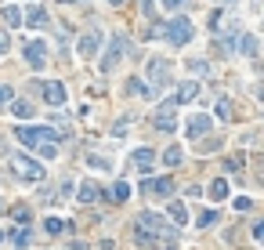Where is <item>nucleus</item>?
<instances>
[{
    "label": "nucleus",
    "instance_id": "c9c22d12",
    "mask_svg": "<svg viewBox=\"0 0 264 250\" xmlns=\"http://www.w3.org/2000/svg\"><path fill=\"white\" fill-rule=\"evenodd\" d=\"M160 4H163V8H181L184 0H160Z\"/></svg>",
    "mask_w": 264,
    "mask_h": 250
},
{
    "label": "nucleus",
    "instance_id": "f3484780",
    "mask_svg": "<svg viewBox=\"0 0 264 250\" xmlns=\"http://www.w3.org/2000/svg\"><path fill=\"white\" fill-rule=\"evenodd\" d=\"M167 214H170V221H174V225H184V221H188V211H184V203H177V199L167 207Z\"/></svg>",
    "mask_w": 264,
    "mask_h": 250
},
{
    "label": "nucleus",
    "instance_id": "2eb2a0df",
    "mask_svg": "<svg viewBox=\"0 0 264 250\" xmlns=\"http://www.w3.org/2000/svg\"><path fill=\"white\" fill-rule=\"evenodd\" d=\"M199 95V83L196 80H188V83H181V87H177V98H174V105H184V102H192Z\"/></svg>",
    "mask_w": 264,
    "mask_h": 250
},
{
    "label": "nucleus",
    "instance_id": "5701e85b",
    "mask_svg": "<svg viewBox=\"0 0 264 250\" xmlns=\"http://www.w3.org/2000/svg\"><path fill=\"white\" fill-rule=\"evenodd\" d=\"M127 196H130V185H127V181H116V189H112V199H116V203H123Z\"/></svg>",
    "mask_w": 264,
    "mask_h": 250
},
{
    "label": "nucleus",
    "instance_id": "4c0bfd02",
    "mask_svg": "<svg viewBox=\"0 0 264 250\" xmlns=\"http://www.w3.org/2000/svg\"><path fill=\"white\" fill-rule=\"evenodd\" d=\"M224 4H239V0H224Z\"/></svg>",
    "mask_w": 264,
    "mask_h": 250
},
{
    "label": "nucleus",
    "instance_id": "20e7f679",
    "mask_svg": "<svg viewBox=\"0 0 264 250\" xmlns=\"http://www.w3.org/2000/svg\"><path fill=\"white\" fill-rule=\"evenodd\" d=\"M22 55H25V62L33 69H44V62H47V40H25Z\"/></svg>",
    "mask_w": 264,
    "mask_h": 250
},
{
    "label": "nucleus",
    "instance_id": "c756f323",
    "mask_svg": "<svg viewBox=\"0 0 264 250\" xmlns=\"http://www.w3.org/2000/svg\"><path fill=\"white\" fill-rule=\"evenodd\" d=\"M44 229H47V236H55V232H62V221H58V218H47Z\"/></svg>",
    "mask_w": 264,
    "mask_h": 250
},
{
    "label": "nucleus",
    "instance_id": "6e6552de",
    "mask_svg": "<svg viewBox=\"0 0 264 250\" xmlns=\"http://www.w3.org/2000/svg\"><path fill=\"white\" fill-rule=\"evenodd\" d=\"M152 123H156V131H167V134H170V131L177 127V120H174V98H170L167 105H160V109H156Z\"/></svg>",
    "mask_w": 264,
    "mask_h": 250
},
{
    "label": "nucleus",
    "instance_id": "473e14b6",
    "mask_svg": "<svg viewBox=\"0 0 264 250\" xmlns=\"http://www.w3.org/2000/svg\"><path fill=\"white\" fill-rule=\"evenodd\" d=\"M253 239H257V243H264V218L253 225Z\"/></svg>",
    "mask_w": 264,
    "mask_h": 250
},
{
    "label": "nucleus",
    "instance_id": "cd10ccee",
    "mask_svg": "<svg viewBox=\"0 0 264 250\" xmlns=\"http://www.w3.org/2000/svg\"><path fill=\"white\" fill-rule=\"evenodd\" d=\"M15 221H18L22 229L29 225V211H25V207H15Z\"/></svg>",
    "mask_w": 264,
    "mask_h": 250
},
{
    "label": "nucleus",
    "instance_id": "b1692460",
    "mask_svg": "<svg viewBox=\"0 0 264 250\" xmlns=\"http://www.w3.org/2000/svg\"><path fill=\"white\" fill-rule=\"evenodd\" d=\"M214 221H217V211H206V214H199V221H196V225H199V229H210Z\"/></svg>",
    "mask_w": 264,
    "mask_h": 250
},
{
    "label": "nucleus",
    "instance_id": "a211bd4d",
    "mask_svg": "<svg viewBox=\"0 0 264 250\" xmlns=\"http://www.w3.org/2000/svg\"><path fill=\"white\" fill-rule=\"evenodd\" d=\"M25 22H29L33 29H40V26H47V15H44V8H29V11H25Z\"/></svg>",
    "mask_w": 264,
    "mask_h": 250
},
{
    "label": "nucleus",
    "instance_id": "f257e3e1",
    "mask_svg": "<svg viewBox=\"0 0 264 250\" xmlns=\"http://www.w3.org/2000/svg\"><path fill=\"white\" fill-rule=\"evenodd\" d=\"M15 134H18L22 145L36 149V156H44V160H55L58 156V145H55L51 127H15Z\"/></svg>",
    "mask_w": 264,
    "mask_h": 250
},
{
    "label": "nucleus",
    "instance_id": "bb28decb",
    "mask_svg": "<svg viewBox=\"0 0 264 250\" xmlns=\"http://www.w3.org/2000/svg\"><path fill=\"white\" fill-rule=\"evenodd\" d=\"M11 239H15V246H29V232H25V229L11 232Z\"/></svg>",
    "mask_w": 264,
    "mask_h": 250
},
{
    "label": "nucleus",
    "instance_id": "7ed1b4c3",
    "mask_svg": "<svg viewBox=\"0 0 264 250\" xmlns=\"http://www.w3.org/2000/svg\"><path fill=\"white\" fill-rule=\"evenodd\" d=\"M15 174L22 181H33V185H40L44 181V167L36 163L33 156H15Z\"/></svg>",
    "mask_w": 264,
    "mask_h": 250
},
{
    "label": "nucleus",
    "instance_id": "a878e982",
    "mask_svg": "<svg viewBox=\"0 0 264 250\" xmlns=\"http://www.w3.org/2000/svg\"><path fill=\"white\" fill-rule=\"evenodd\" d=\"M217 116H221V120H228V116H232V102H228V98H221V102H217Z\"/></svg>",
    "mask_w": 264,
    "mask_h": 250
},
{
    "label": "nucleus",
    "instance_id": "7c9ffc66",
    "mask_svg": "<svg viewBox=\"0 0 264 250\" xmlns=\"http://www.w3.org/2000/svg\"><path fill=\"white\" fill-rule=\"evenodd\" d=\"M87 163H91V167H94V171H109V160H101V156H91V160H87Z\"/></svg>",
    "mask_w": 264,
    "mask_h": 250
},
{
    "label": "nucleus",
    "instance_id": "4be33fe9",
    "mask_svg": "<svg viewBox=\"0 0 264 250\" xmlns=\"http://www.w3.org/2000/svg\"><path fill=\"white\" fill-rule=\"evenodd\" d=\"M11 112H15L18 120H29V116H33V105H29V102H15V105H11Z\"/></svg>",
    "mask_w": 264,
    "mask_h": 250
},
{
    "label": "nucleus",
    "instance_id": "423d86ee",
    "mask_svg": "<svg viewBox=\"0 0 264 250\" xmlns=\"http://www.w3.org/2000/svg\"><path fill=\"white\" fill-rule=\"evenodd\" d=\"M123 51H127V36H112V44H109V51H105V58H101V73L116 69V62L123 58Z\"/></svg>",
    "mask_w": 264,
    "mask_h": 250
},
{
    "label": "nucleus",
    "instance_id": "1a4fd4ad",
    "mask_svg": "<svg viewBox=\"0 0 264 250\" xmlns=\"http://www.w3.org/2000/svg\"><path fill=\"white\" fill-rule=\"evenodd\" d=\"M141 189H145L148 196H160V199H170V196H174V181H170V178H148Z\"/></svg>",
    "mask_w": 264,
    "mask_h": 250
},
{
    "label": "nucleus",
    "instance_id": "0eeeda50",
    "mask_svg": "<svg viewBox=\"0 0 264 250\" xmlns=\"http://www.w3.org/2000/svg\"><path fill=\"white\" fill-rule=\"evenodd\" d=\"M138 229H145L148 236H163V232H167V221H163V214H156V211H145V214H138Z\"/></svg>",
    "mask_w": 264,
    "mask_h": 250
},
{
    "label": "nucleus",
    "instance_id": "f704fd0d",
    "mask_svg": "<svg viewBox=\"0 0 264 250\" xmlns=\"http://www.w3.org/2000/svg\"><path fill=\"white\" fill-rule=\"evenodd\" d=\"M141 8H145L148 18H152V15H156V0H141Z\"/></svg>",
    "mask_w": 264,
    "mask_h": 250
},
{
    "label": "nucleus",
    "instance_id": "412c9836",
    "mask_svg": "<svg viewBox=\"0 0 264 250\" xmlns=\"http://www.w3.org/2000/svg\"><path fill=\"white\" fill-rule=\"evenodd\" d=\"M224 196H228V181L217 178V181L210 185V199H224Z\"/></svg>",
    "mask_w": 264,
    "mask_h": 250
},
{
    "label": "nucleus",
    "instance_id": "39448f33",
    "mask_svg": "<svg viewBox=\"0 0 264 250\" xmlns=\"http://www.w3.org/2000/svg\"><path fill=\"white\" fill-rule=\"evenodd\" d=\"M148 80H152V91L167 87V80H170V62H167V58H148Z\"/></svg>",
    "mask_w": 264,
    "mask_h": 250
},
{
    "label": "nucleus",
    "instance_id": "c85d7f7f",
    "mask_svg": "<svg viewBox=\"0 0 264 250\" xmlns=\"http://www.w3.org/2000/svg\"><path fill=\"white\" fill-rule=\"evenodd\" d=\"M11 98H15V91L8 87V83H0V105H8Z\"/></svg>",
    "mask_w": 264,
    "mask_h": 250
},
{
    "label": "nucleus",
    "instance_id": "f8f14e48",
    "mask_svg": "<svg viewBox=\"0 0 264 250\" xmlns=\"http://www.w3.org/2000/svg\"><path fill=\"white\" fill-rule=\"evenodd\" d=\"M44 102H47V105H62V102H65V87H62L58 80H55V83H44Z\"/></svg>",
    "mask_w": 264,
    "mask_h": 250
},
{
    "label": "nucleus",
    "instance_id": "aec40b11",
    "mask_svg": "<svg viewBox=\"0 0 264 250\" xmlns=\"http://www.w3.org/2000/svg\"><path fill=\"white\" fill-rule=\"evenodd\" d=\"M76 196H80V203H94V199H98V196H101V192H98V189H94V185H91V181H84V185H80V192H76Z\"/></svg>",
    "mask_w": 264,
    "mask_h": 250
},
{
    "label": "nucleus",
    "instance_id": "ddd939ff",
    "mask_svg": "<svg viewBox=\"0 0 264 250\" xmlns=\"http://www.w3.org/2000/svg\"><path fill=\"white\" fill-rule=\"evenodd\" d=\"M152 163H156V152L152 149H134V167H138V171H152Z\"/></svg>",
    "mask_w": 264,
    "mask_h": 250
},
{
    "label": "nucleus",
    "instance_id": "2f4dec72",
    "mask_svg": "<svg viewBox=\"0 0 264 250\" xmlns=\"http://www.w3.org/2000/svg\"><path fill=\"white\" fill-rule=\"evenodd\" d=\"M8 48H11V36H8L4 29H0V55H8Z\"/></svg>",
    "mask_w": 264,
    "mask_h": 250
},
{
    "label": "nucleus",
    "instance_id": "4468645a",
    "mask_svg": "<svg viewBox=\"0 0 264 250\" xmlns=\"http://www.w3.org/2000/svg\"><path fill=\"white\" fill-rule=\"evenodd\" d=\"M0 18H4V26H11V29H18L22 26V8H15V4H4V8H0Z\"/></svg>",
    "mask_w": 264,
    "mask_h": 250
},
{
    "label": "nucleus",
    "instance_id": "dca6fc26",
    "mask_svg": "<svg viewBox=\"0 0 264 250\" xmlns=\"http://www.w3.org/2000/svg\"><path fill=\"white\" fill-rule=\"evenodd\" d=\"M235 51H243V55H257V36L243 33V36L235 40Z\"/></svg>",
    "mask_w": 264,
    "mask_h": 250
},
{
    "label": "nucleus",
    "instance_id": "9b49d317",
    "mask_svg": "<svg viewBox=\"0 0 264 250\" xmlns=\"http://www.w3.org/2000/svg\"><path fill=\"white\" fill-rule=\"evenodd\" d=\"M184 127H188V138H192V142H196V138H203V134L210 131V116H206V112H196L192 120H188V123H184Z\"/></svg>",
    "mask_w": 264,
    "mask_h": 250
},
{
    "label": "nucleus",
    "instance_id": "393cba45",
    "mask_svg": "<svg viewBox=\"0 0 264 250\" xmlns=\"http://www.w3.org/2000/svg\"><path fill=\"white\" fill-rule=\"evenodd\" d=\"M130 91H134V95H141V98H152V91H148L141 80H130Z\"/></svg>",
    "mask_w": 264,
    "mask_h": 250
},
{
    "label": "nucleus",
    "instance_id": "58836bf2",
    "mask_svg": "<svg viewBox=\"0 0 264 250\" xmlns=\"http://www.w3.org/2000/svg\"><path fill=\"white\" fill-rule=\"evenodd\" d=\"M58 4H72V0H58Z\"/></svg>",
    "mask_w": 264,
    "mask_h": 250
},
{
    "label": "nucleus",
    "instance_id": "72a5a7b5",
    "mask_svg": "<svg viewBox=\"0 0 264 250\" xmlns=\"http://www.w3.org/2000/svg\"><path fill=\"white\" fill-rule=\"evenodd\" d=\"M250 207H253V199H246V196L235 199V211H250Z\"/></svg>",
    "mask_w": 264,
    "mask_h": 250
},
{
    "label": "nucleus",
    "instance_id": "6ab92c4d",
    "mask_svg": "<svg viewBox=\"0 0 264 250\" xmlns=\"http://www.w3.org/2000/svg\"><path fill=\"white\" fill-rule=\"evenodd\" d=\"M181 160H184V152H181V145H170V149L163 152V163H167V167H177Z\"/></svg>",
    "mask_w": 264,
    "mask_h": 250
},
{
    "label": "nucleus",
    "instance_id": "9d476101",
    "mask_svg": "<svg viewBox=\"0 0 264 250\" xmlns=\"http://www.w3.org/2000/svg\"><path fill=\"white\" fill-rule=\"evenodd\" d=\"M98 44H101V33H98V29L84 33V36L76 40V51H80V58H91V55L98 51Z\"/></svg>",
    "mask_w": 264,
    "mask_h": 250
},
{
    "label": "nucleus",
    "instance_id": "f03ea898",
    "mask_svg": "<svg viewBox=\"0 0 264 250\" xmlns=\"http://www.w3.org/2000/svg\"><path fill=\"white\" fill-rule=\"evenodd\" d=\"M163 36L170 40V44H177V48H184L188 40L196 36V29H192V22H188L184 15H177V18H170L167 26H163Z\"/></svg>",
    "mask_w": 264,
    "mask_h": 250
},
{
    "label": "nucleus",
    "instance_id": "e433bc0d",
    "mask_svg": "<svg viewBox=\"0 0 264 250\" xmlns=\"http://www.w3.org/2000/svg\"><path fill=\"white\" fill-rule=\"evenodd\" d=\"M109 4H112V8H120V4H127V0H109Z\"/></svg>",
    "mask_w": 264,
    "mask_h": 250
}]
</instances>
